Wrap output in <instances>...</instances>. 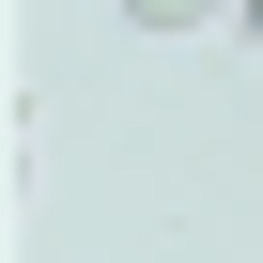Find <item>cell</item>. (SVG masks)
Returning a JSON list of instances; mask_svg holds the SVG:
<instances>
[{"mask_svg": "<svg viewBox=\"0 0 263 263\" xmlns=\"http://www.w3.org/2000/svg\"><path fill=\"white\" fill-rule=\"evenodd\" d=\"M124 16H140V31H217L232 0H124Z\"/></svg>", "mask_w": 263, "mask_h": 263, "instance_id": "obj_1", "label": "cell"}, {"mask_svg": "<svg viewBox=\"0 0 263 263\" xmlns=\"http://www.w3.org/2000/svg\"><path fill=\"white\" fill-rule=\"evenodd\" d=\"M232 16H248V31H263V0H232Z\"/></svg>", "mask_w": 263, "mask_h": 263, "instance_id": "obj_2", "label": "cell"}]
</instances>
